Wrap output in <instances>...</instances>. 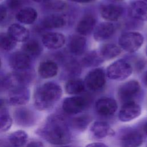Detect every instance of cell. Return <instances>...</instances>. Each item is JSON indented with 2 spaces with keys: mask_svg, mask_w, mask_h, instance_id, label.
I'll list each match as a JSON object with an SVG mask.
<instances>
[{
  "mask_svg": "<svg viewBox=\"0 0 147 147\" xmlns=\"http://www.w3.org/2000/svg\"><path fill=\"white\" fill-rule=\"evenodd\" d=\"M146 147H147V145H146Z\"/></svg>",
  "mask_w": 147,
  "mask_h": 147,
  "instance_id": "f907efd6",
  "label": "cell"
},
{
  "mask_svg": "<svg viewBox=\"0 0 147 147\" xmlns=\"http://www.w3.org/2000/svg\"><path fill=\"white\" fill-rule=\"evenodd\" d=\"M84 82L79 79H71L65 85V90L67 94L78 95L83 92L85 89Z\"/></svg>",
  "mask_w": 147,
  "mask_h": 147,
  "instance_id": "83f0119b",
  "label": "cell"
},
{
  "mask_svg": "<svg viewBox=\"0 0 147 147\" xmlns=\"http://www.w3.org/2000/svg\"><path fill=\"white\" fill-rule=\"evenodd\" d=\"M86 147H109V146L103 143L93 142V143H91L87 145Z\"/></svg>",
  "mask_w": 147,
  "mask_h": 147,
  "instance_id": "74e56055",
  "label": "cell"
},
{
  "mask_svg": "<svg viewBox=\"0 0 147 147\" xmlns=\"http://www.w3.org/2000/svg\"><path fill=\"white\" fill-rule=\"evenodd\" d=\"M38 134L54 145H65L71 140V133L67 122L63 117L57 114L48 117Z\"/></svg>",
  "mask_w": 147,
  "mask_h": 147,
  "instance_id": "6da1fadb",
  "label": "cell"
},
{
  "mask_svg": "<svg viewBox=\"0 0 147 147\" xmlns=\"http://www.w3.org/2000/svg\"><path fill=\"white\" fill-rule=\"evenodd\" d=\"M144 131L145 133V134L147 135V122L145 124L144 126Z\"/></svg>",
  "mask_w": 147,
  "mask_h": 147,
  "instance_id": "7bdbcfd3",
  "label": "cell"
},
{
  "mask_svg": "<svg viewBox=\"0 0 147 147\" xmlns=\"http://www.w3.org/2000/svg\"><path fill=\"white\" fill-rule=\"evenodd\" d=\"M1 66V57H0V67Z\"/></svg>",
  "mask_w": 147,
  "mask_h": 147,
  "instance_id": "bcb514c9",
  "label": "cell"
},
{
  "mask_svg": "<svg viewBox=\"0 0 147 147\" xmlns=\"http://www.w3.org/2000/svg\"><path fill=\"white\" fill-rule=\"evenodd\" d=\"M142 82H143L144 85L147 87V71H146L143 75Z\"/></svg>",
  "mask_w": 147,
  "mask_h": 147,
  "instance_id": "ab89813d",
  "label": "cell"
},
{
  "mask_svg": "<svg viewBox=\"0 0 147 147\" xmlns=\"http://www.w3.org/2000/svg\"><path fill=\"white\" fill-rule=\"evenodd\" d=\"M7 15L6 8L3 5L0 4V22L3 21Z\"/></svg>",
  "mask_w": 147,
  "mask_h": 147,
  "instance_id": "d590c367",
  "label": "cell"
},
{
  "mask_svg": "<svg viewBox=\"0 0 147 147\" xmlns=\"http://www.w3.org/2000/svg\"><path fill=\"white\" fill-rule=\"evenodd\" d=\"M17 45V42L14 41L7 33H0V49L5 51L13 50Z\"/></svg>",
  "mask_w": 147,
  "mask_h": 147,
  "instance_id": "f546056e",
  "label": "cell"
},
{
  "mask_svg": "<svg viewBox=\"0 0 147 147\" xmlns=\"http://www.w3.org/2000/svg\"><path fill=\"white\" fill-rule=\"evenodd\" d=\"M42 51L41 44L34 38H29L22 45V51L30 58L38 57L41 53Z\"/></svg>",
  "mask_w": 147,
  "mask_h": 147,
  "instance_id": "d4e9b609",
  "label": "cell"
},
{
  "mask_svg": "<svg viewBox=\"0 0 147 147\" xmlns=\"http://www.w3.org/2000/svg\"><path fill=\"white\" fill-rule=\"evenodd\" d=\"M5 109V101L3 99H0V111Z\"/></svg>",
  "mask_w": 147,
  "mask_h": 147,
  "instance_id": "f35d334b",
  "label": "cell"
},
{
  "mask_svg": "<svg viewBox=\"0 0 147 147\" xmlns=\"http://www.w3.org/2000/svg\"><path fill=\"white\" fill-rule=\"evenodd\" d=\"M146 56H147V49H146Z\"/></svg>",
  "mask_w": 147,
  "mask_h": 147,
  "instance_id": "c3c4849f",
  "label": "cell"
},
{
  "mask_svg": "<svg viewBox=\"0 0 147 147\" xmlns=\"http://www.w3.org/2000/svg\"><path fill=\"white\" fill-rule=\"evenodd\" d=\"M39 75L44 79H49L55 76L58 72V66L52 60H47L41 62L38 68Z\"/></svg>",
  "mask_w": 147,
  "mask_h": 147,
  "instance_id": "cb8c5ba5",
  "label": "cell"
},
{
  "mask_svg": "<svg viewBox=\"0 0 147 147\" xmlns=\"http://www.w3.org/2000/svg\"><path fill=\"white\" fill-rule=\"evenodd\" d=\"M91 122V117L88 115H82L74 118L71 121L72 127L79 131L84 130Z\"/></svg>",
  "mask_w": 147,
  "mask_h": 147,
  "instance_id": "4dcf8cb0",
  "label": "cell"
},
{
  "mask_svg": "<svg viewBox=\"0 0 147 147\" xmlns=\"http://www.w3.org/2000/svg\"><path fill=\"white\" fill-rule=\"evenodd\" d=\"M66 21L64 17L59 14H51L44 17L41 22L42 28L47 29L60 28L64 26Z\"/></svg>",
  "mask_w": 147,
  "mask_h": 147,
  "instance_id": "484cf974",
  "label": "cell"
},
{
  "mask_svg": "<svg viewBox=\"0 0 147 147\" xmlns=\"http://www.w3.org/2000/svg\"><path fill=\"white\" fill-rule=\"evenodd\" d=\"M25 147H44V146L41 142L34 141L28 144Z\"/></svg>",
  "mask_w": 147,
  "mask_h": 147,
  "instance_id": "8d00e7d4",
  "label": "cell"
},
{
  "mask_svg": "<svg viewBox=\"0 0 147 147\" xmlns=\"http://www.w3.org/2000/svg\"><path fill=\"white\" fill-rule=\"evenodd\" d=\"M7 7L11 10H20L22 6V0H6V1Z\"/></svg>",
  "mask_w": 147,
  "mask_h": 147,
  "instance_id": "e575fe53",
  "label": "cell"
},
{
  "mask_svg": "<svg viewBox=\"0 0 147 147\" xmlns=\"http://www.w3.org/2000/svg\"><path fill=\"white\" fill-rule=\"evenodd\" d=\"M141 90L139 83L134 80L127 81L123 83L119 88L118 95L119 100L123 103L134 101Z\"/></svg>",
  "mask_w": 147,
  "mask_h": 147,
  "instance_id": "8992f818",
  "label": "cell"
},
{
  "mask_svg": "<svg viewBox=\"0 0 147 147\" xmlns=\"http://www.w3.org/2000/svg\"><path fill=\"white\" fill-rule=\"evenodd\" d=\"M65 42V36L59 32H48L42 37V43L49 49H57L61 48Z\"/></svg>",
  "mask_w": 147,
  "mask_h": 147,
  "instance_id": "4fadbf2b",
  "label": "cell"
},
{
  "mask_svg": "<svg viewBox=\"0 0 147 147\" xmlns=\"http://www.w3.org/2000/svg\"><path fill=\"white\" fill-rule=\"evenodd\" d=\"M103 61V59L100 57L98 52H92L84 57L83 63L84 65L90 67L98 65Z\"/></svg>",
  "mask_w": 147,
  "mask_h": 147,
  "instance_id": "d6a6232c",
  "label": "cell"
},
{
  "mask_svg": "<svg viewBox=\"0 0 147 147\" xmlns=\"http://www.w3.org/2000/svg\"><path fill=\"white\" fill-rule=\"evenodd\" d=\"M8 34L17 42H24L29 38V30L24 26L14 23L10 25L7 29Z\"/></svg>",
  "mask_w": 147,
  "mask_h": 147,
  "instance_id": "2e32d148",
  "label": "cell"
},
{
  "mask_svg": "<svg viewBox=\"0 0 147 147\" xmlns=\"http://www.w3.org/2000/svg\"><path fill=\"white\" fill-rule=\"evenodd\" d=\"M141 114V107L136 102H129L123 103L118 113L119 119L123 122L131 121Z\"/></svg>",
  "mask_w": 147,
  "mask_h": 147,
  "instance_id": "30bf717a",
  "label": "cell"
},
{
  "mask_svg": "<svg viewBox=\"0 0 147 147\" xmlns=\"http://www.w3.org/2000/svg\"><path fill=\"white\" fill-rule=\"evenodd\" d=\"M32 81V75L27 71H14L6 75L1 82V84L9 90L27 87Z\"/></svg>",
  "mask_w": 147,
  "mask_h": 147,
  "instance_id": "3957f363",
  "label": "cell"
},
{
  "mask_svg": "<svg viewBox=\"0 0 147 147\" xmlns=\"http://www.w3.org/2000/svg\"><path fill=\"white\" fill-rule=\"evenodd\" d=\"M12 124V119L5 109L0 111V132L8 130Z\"/></svg>",
  "mask_w": 147,
  "mask_h": 147,
  "instance_id": "1f68e13d",
  "label": "cell"
},
{
  "mask_svg": "<svg viewBox=\"0 0 147 147\" xmlns=\"http://www.w3.org/2000/svg\"><path fill=\"white\" fill-rule=\"evenodd\" d=\"M144 2H147V0H144Z\"/></svg>",
  "mask_w": 147,
  "mask_h": 147,
  "instance_id": "7dc6e473",
  "label": "cell"
},
{
  "mask_svg": "<svg viewBox=\"0 0 147 147\" xmlns=\"http://www.w3.org/2000/svg\"><path fill=\"white\" fill-rule=\"evenodd\" d=\"M95 25V17L90 14H87L83 17L79 21L76 26V31L80 35L87 36L94 30Z\"/></svg>",
  "mask_w": 147,
  "mask_h": 147,
  "instance_id": "ffe728a7",
  "label": "cell"
},
{
  "mask_svg": "<svg viewBox=\"0 0 147 147\" xmlns=\"http://www.w3.org/2000/svg\"><path fill=\"white\" fill-rule=\"evenodd\" d=\"M86 100L80 96L66 98L63 102L62 108L68 114H77L81 113L86 107Z\"/></svg>",
  "mask_w": 147,
  "mask_h": 147,
  "instance_id": "9c48e42d",
  "label": "cell"
},
{
  "mask_svg": "<svg viewBox=\"0 0 147 147\" xmlns=\"http://www.w3.org/2000/svg\"><path fill=\"white\" fill-rule=\"evenodd\" d=\"M108 1H111V2H120V1H122L123 0H108Z\"/></svg>",
  "mask_w": 147,
  "mask_h": 147,
  "instance_id": "ee69618b",
  "label": "cell"
},
{
  "mask_svg": "<svg viewBox=\"0 0 147 147\" xmlns=\"http://www.w3.org/2000/svg\"><path fill=\"white\" fill-rule=\"evenodd\" d=\"M30 96V92L28 87H23L10 90L9 102L14 106H22L26 104Z\"/></svg>",
  "mask_w": 147,
  "mask_h": 147,
  "instance_id": "7c38bea8",
  "label": "cell"
},
{
  "mask_svg": "<svg viewBox=\"0 0 147 147\" xmlns=\"http://www.w3.org/2000/svg\"><path fill=\"white\" fill-rule=\"evenodd\" d=\"M47 6L48 9L55 10V11H60L64 10L66 7V4L64 2L62 1H54L52 2H48L47 4Z\"/></svg>",
  "mask_w": 147,
  "mask_h": 147,
  "instance_id": "836d02e7",
  "label": "cell"
},
{
  "mask_svg": "<svg viewBox=\"0 0 147 147\" xmlns=\"http://www.w3.org/2000/svg\"><path fill=\"white\" fill-rule=\"evenodd\" d=\"M131 73V65L124 60H118L107 67L106 75L111 80H123L130 76Z\"/></svg>",
  "mask_w": 147,
  "mask_h": 147,
  "instance_id": "277c9868",
  "label": "cell"
},
{
  "mask_svg": "<svg viewBox=\"0 0 147 147\" xmlns=\"http://www.w3.org/2000/svg\"><path fill=\"white\" fill-rule=\"evenodd\" d=\"M14 118L16 122L21 126H30L35 122L33 113L25 107H20L14 113Z\"/></svg>",
  "mask_w": 147,
  "mask_h": 147,
  "instance_id": "9a60e30c",
  "label": "cell"
},
{
  "mask_svg": "<svg viewBox=\"0 0 147 147\" xmlns=\"http://www.w3.org/2000/svg\"><path fill=\"white\" fill-rule=\"evenodd\" d=\"M90 131L93 136L98 138H103L113 136L115 132L110 125L105 121H95L90 127Z\"/></svg>",
  "mask_w": 147,
  "mask_h": 147,
  "instance_id": "ac0fdd59",
  "label": "cell"
},
{
  "mask_svg": "<svg viewBox=\"0 0 147 147\" xmlns=\"http://www.w3.org/2000/svg\"><path fill=\"white\" fill-rule=\"evenodd\" d=\"M95 107L97 113L103 117L114 115L118 109L116 101L113 98L107 97L99 99L96 102Z\"/></svg>",
  "mask_w": 147,
  "mask_h": 147,
  "instance_id": "8fae6325",
  "label": "cell"
},
{
  "mask_svg": "<svg viewBox=\"0 0 147 147\" xmlns=\"http://www.w3.org/2000/svg\"><path fill=\"white\" fill-rule=\"evenodd\" d=\"M61 95L62 89L58 84L52 82L45 83L35 92L34 105L40 110L48 109L60 99Z\"/></svg>",
  "mask_w": 147,
  "mask_h": 147,
  "instance_id": "7a4b0ae2",
  "label": "cell"
},
{
  "mask_svg": "<svg viewBox=\"0 0 147 147\" xmlns=\"http://www.w3.org/2000/svg\"><path fill=\"white\" fill-rule=\"evenodd\" d=\"M114 30V26L111 22H101L94 30V38L97 41L106 40L113 34Z\"/></svg>",
  "mask_w": 147,
  "mask_h": 147,
  "instance_id": "e0dca14e",
  "label": "cell"
},
{
  "mask_svg": "<svg viewBox=\"0 0 147 147\" xmlns=\"http://www.w3.org/2000/svg\"><path fill=\"white\" fill-rule=\"evenodd\" d=\"M38 13L36 10L30 7L21 8L16 15L17 20L25 25L33 24L36 21Z\"/></svg>",
  "mask_w": 147,
  "mask_h": 147,
  "instance_id": "603a6c76",
  "label": "cell"
},
{
  "mask_svg": "<svg viewBox=\"0 0 147 147\" xmlns=\"http://www.w3.org/2000/svg\"><path fill=\"white\" fill-rule=\"evenodd\" d=\"M2 1V0H0V2H1V1Z\"/></svg>",
  "mask_w": 147,
  "mask_h": 147,
  "instance_id": "681fc988",
  "label": "cell"
},
{
  "mask_svg": "<svg viewBox=\"0 0 147 147\" xmlns=\"http://www.w3.org/2000/svg\"><path fill=\"white\" fill-rule=\"evenodd\" d=\"M123 12L122 8L116 5L108 4L102 6L100 14L103 18L109 21H116L121 16Z\"/></svg>",
  "mask_w": 147,
  "mask_h": 147,
  "instance_id": "44dd1931",
  "label": "cell"
},
{
  "mask_svg": "<svg viewBox=\"0 0 147 147\" xmlns=\"http://www.w3.org/2000/svg\"><path fill=\"white\" fill-rule=\"evenodd\" d=\"M129 14L134 19L147 21V2L142 1L133 2L129 5Z\"/></svg>",
  "mask_w": 147,
  "mask_h": 147,
  "instance_id": "d6986e66",
  "label": "cell"
},
{
  "mask_svg": "<svg viewBox=\"0 0 147 147\" xmlns=\"http://www.w3.org/2000/svg\"><path fill=\"white\" fill-rule=\"evenodd\" d=\"M31 64V58L22 51L13 52L9 57V64L16 71L29 70Z\"/></svg>",
  "mask_w": 147,
  "mask_h": 147,
  "instance_id": "ba28073f",
  "label": "cell"
},
{
  "mask_svg": "<svg viewBox=\"0 0 147 147\" xmlns=\"http://www.w3.org/2000/svg\"><path fill=\"white\" fill-rule=\"evenodd\" d=\"M86 47V40L83 36L74 34L71 36L68 42V49L72 54L79 56L82 55Z\"/></svg>",
  "mask_w": 147,
  "mask_h": 147,
  "instance_id": "7402d4cb",
  "label": "cell"
},
{
  "mask_svg": "<svg viewBox=\"0 0 147 147\" xmlns=\"http://www.w3.org/2000/svg\"><path fill=\"white\" fill-rule=\"evenodd\" d=\"M143 142L142 134L136 130H130L123 134L120 138L121 147H140Z\"/></svg>",
  "mask_w": 147,
  "mask_h": 147,
  "instance_id": "5bb4252c",
  "label": "cell"
},
{
  "mask_svg": "<svg viewBox=\"0 0 147 147\" xmlns=\"http://www.w3.org/2000/svg\"><path fill=\"white\" fill-rule=\"evenodd\" d=\"M118 42L121 48L127 52L132 53L137 51L142 46L144 37L138 32H129L122 34Z\"/></svg>",
  "mask_w": 147,
  "mask_h": 147,
  "instance_id": "5b68a950",
  "label": "cell"
},
{
  "mask_svg": "<svg viewBox=\"0 0 147 147\" xmlns=\"http://www.w3.org/2000/svg\"><path fill=\"white\" fill-rule=\"evenodd\" d=\"M98 53L103 60H110L120 54L121 48L114 44H106L100 47Z\"/></svg>",
  "mask_w": 147,
  "mask_h": 147,
  "instance_id": "4316f807",
  "label": "cell"
},
{
  "mask_svg": "<svg viewBox=\"0 0 147 147\" xmlns=\"http://www.w3.org/2000/svg\"><path fill=\"white\" fill-rule=\"evenodd\" d=\"M9 140L13 146L22 147L27 142L28 135L25 131L19 130L12 133L9 136Z\"/></svg>",
  "mask_w": 147,
  "mask_h": 147,
  "instance_id": "f1b7e54d",
  "label": "cell"
},
{
  "mask_svg": "<svg viewBox=\"0 0 147 147\" xmlns=\"http://www.w3.org/2000/svg\"><path fill=\"white\" fill-rule=\"evenodd\" d=\"M59 147H70V146H65V145H64V146H59Z\"/></svg>",
  "mask_w": 147,
  "mask_h": 147,
  "instance_id": "f6af8a7d",
  "label": "cell"
},
{
  "mask_svg": "<svg viewBox=\"0 0 147 147\" xmlns=\"http://www.w3.org/2000/svg\"><path fill=\"white\" fill-rule=\"evenodd\" d=\"M36 3H43V2H48L50 0H33Z\"/></svg>",
  "mask_w": 147,
  "mask_h": 147,
  "instance_id": "b9f144b4",
  "label": "cell"
},
{
  "mask_svg": "<svg viewBox=\"0 0 147 147\" xmlns=\"http://www.w3.org/2000/svg\"><path fill=\"white\" fill-rule=\"evenodd\" d=\"M69 1L73 2H77V3H87L91 0H68Z\"/></svg>",
  "mask_w": 147,
  "mask_h": 147,
  "instance_id": "60d3db41",
  "label": "cell"
},
{
  "mask_svg": "<svg viewBox=\"0 0 147 147\" xmlns=\"http://www.w3.org/2000/svg\"><path fill=\"white\" fill-rule=\"evenodd\" d=\"M84 82L85 86L90 90L98 91L106 83V73L100 68H94L88 73Z\"/></svg>",
  "mask_w": 147,
  "mask_h": 147,
  "instance_id": "52a82bcc",
  "label": "cell"
}]
</instances>
